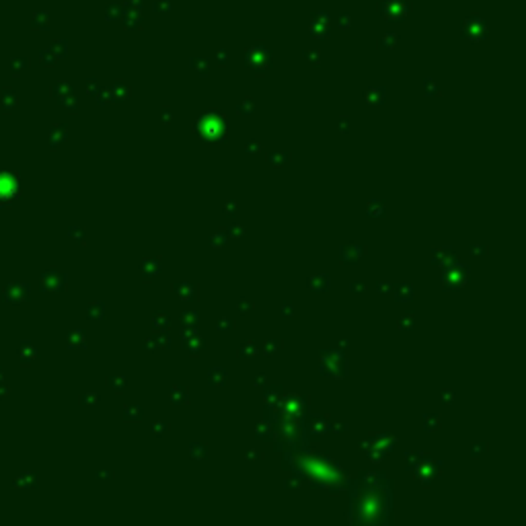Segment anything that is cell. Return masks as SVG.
<instances>
[{
    "label": "cell",
    "instance_id": "obj_19",
    "mask_svg": "<svg viewBox=\"0 0 526 526\" xmlns=\"http://www.w3.org/2000/svg\"><path fill=\"white\" fill-rule=\"evenodd\" d=\"M181 325H183V329H187V331H196L198 325H200V315H198L196 311H187V313H183V315H181Z\"/></svg>",
    "mask_w": 526,
    "mask_h": 526
},
{
    "label": "cell",
    "instance_id": "obj_37",
    "mask_svg": "<svg viewBox=\"0 0 526 526\" xmlns=\"http://www.w3.org/2000/svg\"><path fill=\"white\" fill-rule=\"evenodd\" d=\"M226 234H228V237L239 239V237H243V234H245V230H243V226H241V224H232L230 228H226Z\"/></svg>",
    "mask_w": 526,
    "mask_h": 526
},
{
    "label": "cell",
    "instance_id": "obj_40",
    "mask_svg": "<svg viewBox=\"0 0 526 526\" xmlns=\"http://www.w3.org/2000/svg\"><path fill=\"white\" fill-rule=\"evenodd\" d=\"M10 393V386L4 382V370H0V399Z\"/></svg>",
    "mask_w": 526,
    "mask_h": 526
},
{
    "label": "cell",
    "instance_id": "obj_47",
    "mask_svg": "<svg viewBox=\"0 0 526 526\" xmlns=\"http://www.w3.org/2000/svg\"><path fill=\"white\" fill-rule=\"evenodd\" d=\"M391 288H393V286H391V284H386V282H380V284H376V290H378V292H382V294H386Z\"/></svg>",
    "mask_w": 526,
    "mask_h": 526
},
{
    "label": "cell",
    "instance_id": "obj_46",
    "mask_svg": "<svg viewBox=\"0 0 526 526\" xmlns=\"http://www.w3.org/2000/svg\"><path fill=\"white\" fill-rule=\"evenodd\" d=\"M485 444H479V446H473V450H471V456H479V454H483L485 452Z\"/></svg>",
    "mask_w": 526,
    "mask_h": 526
},
{
    "label": "cell",
    "instance_id": "obj_23",
    "mask_svg": "<svg viewBox=\"0 0 526 526\" xmlns=\"http://www.w3.org/2000/svg\"><path fill=\"white\" fill-rule=\"evenodd\" d=\"M423 430L425 432H438L440 430V415L425 413L423 415Z\"/></svg>",
    "mask_w": 526,
    "mask_h": 526
},
{
    "label": "cell",
    "instance_id": "obj_49",
    "mask_svg": "<svg viewBox=\"0 0 526 526\" xmlns=\"http://www.w3.org/2000/svg\"><path fill=\"white\" fill-rule=\"evenodd\" d=\"M364 290H366L364 284H360V282H354L352 284V292H364Z\"/></svg>",
    "mask_w": 526,
    "mask_h": 526
},
{
    "label": "cell",
    "instance_id": "obj_48",
    "mask_svg": "<svg viewBox=\"0 0 526 526\" xmlns=\"http://www.w3.org/2000/svg\"><path fill=\"white\" fill-rule=\"evenodd\" d=\"M282 311H284V316H286V319H290V316H292V311H294V309H292V304H290V302H286Z\"/></svg>",
    "mask_w": 526,
    "mask_h": 526
},
{
    "label": "cell",
    "instance_id": "obj_15",
    "mask_svg": "<svg viewBox=\"0 0 526 526\" xmlns=\"http://www.w3.org/2000/svg\"><path fill=\"white\" fill-rule=\"evenodd\" d=\"M189 391L185 389V386H173V389L169 391V399H171V403H175V405H181V403H187L189 401V395H187Z\"/></svg>",
    "mask_w": 526,
    "mask_h": 526
},
{
    "label": "cell",
    "instance_id": "obj_4",
    "mask_svg": "<svg viewBox=\"0 0 526 526\" xmlns=\"http://www.w3.org/2000/svg\"><path fill=\"white\" fill-rule=\"evenodd\" d=\"M2 298L4 302H10V304H23L27 300H31V288L29 284H19V282L6 284L2 290Z\"/></svg>",
    "mask_w": 526,
    "mask_h": 526
},
{
    "label": "cell",
    "instance_id": "obj_27",
    "mask_svg": "<svg viewBox=\"0 0 526 526\" xmlns=\"http://www.w3.org/2000/svg\"><path fill=\"white\" fill-rule=\"evenodd\" d=\"M226 239H228V234H226V228H220V230H216L212 237H210V245H214V247H222L224 243H226Z\"/></svg>",
    "mask_w": 526,
    "mask_h": 526
},
{
    "label": "cell",
    "instance_id": "obj_36",
    "mask_svg": "<svg viewBox=\"0 0 526 526\" xmlns=\"http://www.w3.org/2000/svg\"><path fill=\"white\" fill-rule=\"evenodd\" d=\"M232 325H234V323L228 319V316H220V319L216 321V327H218L220 331H228V329H232Z\"/></svg>",
    "mask_w": 526,
    "mask_h": 526
},
{
    "label": "cell",
    "instance_id": "obj_7",
    "mask_svg": "<svg viewBox=\"0 0 526 526\" xmlns=\"http://www.w3.org/2000/svg\"><path fill=\"white\" fill-rule=\"evenodd\" d=\"M37 358V348L31 341H21L19 343V360L21 366H31Z\"/></svg>",
    "mask_w": 526,
    "mask_h": 526
},
{
    "label": "cell",
    "instance_id": "obj_12",
    "mask_svg": "<svg viewBox=\"0 0 526 526\" xmlns=\"http://www.w3.org/2000/svg\"><path fill=\"white\" fill-rule=\"evenodd\" d=\"M175 294L179 300H193L198 294V288L193 286L191 282H181V284H177L175 286Z\"/></svg>",
    "mask_w": 526,
    "mask_h": 526
},
{
    "label": "cell",
    "instance_id": "obj_50",
    "mask_svg": "<svg viewBox=\"0 0 526 526\" xmlns=\"http://www.w3.org/2000/svg\"><path fill=\"white\" fill-rule=\"evenodd\" d=\"M249 456H251V459H257L259 452H257V450H251V452H249Z\"/></svg>",
    "mask_w": 526,
    "mask_h": 526
},
{
    "label": "cell",
    "instance_id": "obj_22",
    "mask_svg": "<svg viewBox=\"0 0 526 526\" xmlns=\"http://www.w3.org/2000/svg\"><path fill=\"white\" fill-rule=\"evenodd\" d=\"M208 380H210V384L222 386L226 382V370L224 368H210L208 370Z\"/></svg>",
    "mask_w": 526,
    "mask_h": 526
},
{
    "label": "cell",
    "instance_id": "obj_35",
    "mask_svg": "<svg viewBox=\"0 0 526 526\" xmlns=\"http://www.w3.org/2000/svg\"><path fill=\"white\" fill-rule=\"evenodd\" d=\"M167 430H169V425L164 423V421H155V423L150 425V432L155 434V436H162V434L167 432Z\"/></svg>",
    "mask_w": 526,
    "mask_h": 526
},
{
    "label": "cell",
    "instance_id": "obj_28",
    "mask_svg": "<svg viewBox=\"0 0 526 526\" xmlns=\"http://www.w3.org/2000/svg\"><path fill=\"white\" fill-rule=\"evenodd\" d=\"M280 399H282V389H280V386H273V389H269L267 395H265V403L267 405L280 403Z\"/></svg>",
    "mask_w": 526,
    "mask_h": 526
},
{
    "label": "cell",
    "instance_id": "obj_5",
    "mask_svg": "<svg viewBox=\"0 0 526 526\" xmlns=\"http://www.w3.org/2000/svg\"><path fill=\"white\" fill-rule=\"evenodd\" d=\"M415 469H418V477L423 483H432V479H436L438 473H440V465L432 463V461H421Z\"/></svg>",
    "mask_w": 526,
    "mask_h": 526
},
{
    "label": "cell",
    "instance_id": "obj_16",
    "mask_svg": "<svg viewBox=\"0 0 526 526\" xmlns=\"http://www.w3.org/2000/svg\"><path fill=\"white\" fill-rule=\"evenodd\" d=\"M105 316V304L103 302H91L87 307V319L89 321H101Z\"/></svg>",
    "mask_w": 526,
    "mask_h": 526
},
{
    "label": "cell",
    "instance_id": "obj_24",
    "mask_svg": "<svg viewBox=\"0 0 526 526\" xmlns=\"http://www.w3.org/2000/svg\"><path fill=\"white\" fill-rule=\"evenodd\" d=\"M123 418H126L128 421L130 420L138 421V420L142 418V407L140 405H126V407H123Z\"/></svg>",
    "mask_w": 526,
    "mask_h": 526
},
{
    "label": "cell",
    "instance_id": "obj_33",
    "mask_svg": "<svg viewBox=\"0 0 526 526\" xmlns=\"http://www.w3.org/2000/svg\"><path fill=\"white\" fill-rule=\"evenodd\" d=\"M282 350V341L280 339H267L265 341V348H263V352L265 354H275V352H280Z\"/></svg>",
    "mask_w": 526,
    "mask_h": 526
},
{
    "label": "cell",
    "instance_id": "obj_38",
    "mask_svg": "<svg viewBox=\"0 0 526 526\" xmlns=\"http://www.w3.org/2000/svg\"><path fill=\"white\" fill-rule=\"evenodd\" d=\"M97 401H99V395H95V393H87V395L80 397V403L82 405H95Z\"/></svg>",
    "mask_w": 526,
    "mask_h": 526
},
{
    "label": "cell",
    "instance_id": "obj_43",
    "mask_svg": "<svg viewBox=\"0 0 526 526\" xmlns=\"http://www.w3.org/2000/svg\"><path fill=\"white\" fill-rule=\"evenodd\" d=\"M485 253H487V249L483 245H473V247H471V255H485Z\"/></svg>",
    "mask_w": 526,
    "mask_h": 526
},
{
    "label": "cell",
    "instance_id": "obj_30",
    "mask_svg": "<svg viewBox=\"0 0 526 526\" xmlns=\"http://www.w3.org/2000/svg\"><path fill=\"white\" fill-rule=\"evenodd\" d=\"M189 454L193 456V459L202 461L204 456H206V446H204V444H198V442H193V444L189 446Z\"/></svg>",
    "mask_w": 526,
    "mask_h": 526
},
{
    "label": "cell",
    "instance_id": "obj_26",
    "mask_svg": "<svg viewBox=\"0 0 526 526\" xmlns=\"http://www.w3.org/2000/svg\"><path fill=\"white\" fill-rule=\"evenodd\" d=\"M288 160H290L288 152H271L269 155V164H273V167H284Z\"/></svg>",
    "mask_w": 526,
    "mask_h": 526
},
{
    "label": "cell",
    "instance_id": "obj_18",
    "mask_svg": "<svg viewBox=\"0 0 526 526\" xmlns=\"http://www.w3.org/2000/svg\"><path fill=\"white\" fill-rule=\"evenodd\" d=\"M66 126H56V128H52V134H50V146L52 150H56L64 140H66Z\"/></svg>",
    "mask_w": 526,
    "mask_h": 526
},
{
    "label": "cell",
    "instance_id": "obj_25",
    "mask_svg": "<svg viewBox=\"0 0 526 526\" xmlns=\"http://www.w3.org/2000/svg\"><path fill=\"white\" fill-rule=\"evenodd\" d=\"M366 214H368V216H384V202L372 200V202L366 206Z\"/></svg>",
    "mask_w": 526,
    "mask_h": 526
},
{
    "label": "cell",
    "instance_id": "obj_20",
    "mask_svg": "<svg viewBox=\"0 0 526 526\" xmlns=\"http://www.w3.org/2000/svg\"><path fill=\"white\" fill-rule=\"evenodd\" d=\"M393 292H395V298L401 300V302H407L413 298V286L411 284H399L393 288Z\"/></svg>",
    "mask_w": 526,
    "mask_h": 526
},
{
    "label": "cell",
    "instance_id": "obj_8",
    "mask_svg": "<svg viewBox=\"0 0 526 526\" xmlns=\"http://www.w3.org/2000/svg\"><path fill=\"white\" fill-rule=\"evenodd\" d=\"M432 261L436 265H450V263H456V251L450 247H444V249H434L432 253Z\"/></svg>",
    "mask_w": 526,
    "mask_h": 526
},
{
    "label": "cell",
    "instance_id": "obj_29",
    "mask_svg": "<svg viewBox=\"0 0 526 526\" xmlns=\"http://www.w3.org/2000/svg\"><path fill=\"white\" fill-rule=\"evenodd\" d=\"M257 354V345L253 343V341H245L243 345H241V350H239V356L241 358H251V356H255Z\"/></svg>",
    "mask_w": 526,
    "mask_h": 526
},
{
    "label": "cell",
    "instance_id": "obj_11",
    "mask_svg": "<svg viewBox=\"0 0 526 526\" xmlns=\"http://www.w3.org/2000/svg\"><path fill=\"white\" fill-rule=\"evenodd\" d=\"M162 265H160V257H152V259H144L140 263V271L142 275H146V278H152V275H157L160 273Z\"/></svg>",
    "mask_w": 526,
    "mask_h": 526
},
{
    "label": "cell",
    "instance_id": "obj_14",
    "mask_svg": "<svg viewBox=\"0 0 526 526\" xmlns=\"http://www.w3.org/2000/svg\"><path fill=\"white\" fill-rule=\"evenodd\" d=\"M309 288L313 290V292H325V290L329 288V275H325V273L313 275V278L309 280Z\"/></svg>",
    "mask_w": 526,
    "mask_h": 526
},
{
    "label": "cell",
    "instance_id": "obj_44",
    "mask_svg": "<svg viewBox=\"0 0 526 526\" xmlns=\"http://www.w3.org/2000/svg\"><path fill=\"white\" fill-rule=\"evenodd\" d=\"M251 309H253V304H251V302H245V300L239 302V311H241V315H247V311H251Z\"/></svg>",
    "mask_w": 526,
    "mask_h": 526
},
{
    "label": "cell",
    "instance_id": "obj_10",
    "mask_svg": "<svg viewBox=\"0 0 526 526\" xmlns=\"http://www.w3.org/2000/svg\"><path fill=\"white\" fill-rule=\"evenodd\" d=\"M360 255H362V249H360L358 245H343L341 247V251H339V257L343 263H356L360 259Z\"/></svg>",
    "mask_w": 526,
    "mask_h": 526
},
{
    "label": "cell",
    "instance_id": "obj_9",
    "mask_svg": "<svg viewBox=\"0 0 526 526\" xmlns=\"http://www.w3.org/2000/svg\"><path fill=\"white\" fill-rule=\"evenodd\" d=\"M15 487L17 489H35L37 487V473L35 471H25L15 479Z\"/></svg>",
    "mask_w": 526,
    "mask_h": 526
},
{
    "label": "cell",
    "instance_id": "obj_21",
    "mask_svg": "<svg viewBox=\"0 0 526 526\" xmlns=\"http://www.w3.org/2000/svg\"><path fill=\"white\" fill-rule=\"evenodd\" d=\"M329 430H331V427H329L327 418H313V421H311V434H315V436H323V434H327Z\"/></svg>",
    "mask_w": 526,
    "mask_h": 526
},
{
    "label": "cell",
    "instance_id": "obj_41",
    "mask_svg": "<svg viewBox=\"0 0 526 526\" xmlns=\"http://www.w3.org/2000/svg\"><path fill=\"white\" fill-rule=\"evenodd\" d=\"M17 105L15 101V93H4V109H12Z\"/></svg>",
    "mask_w": 526,
    "mask_h": 526
},
{
    "label": "cell",
    "instance_id": "obj_3",
    "mask_svg": "<svg viewBox=\"0 0 526 526\" xmlns=\"http://www.w3.org/2000/svg\"><path fill=\"white\" fill-rule=\"evenodd\" d=\"M39 288L41 292L46 294H52V292H62L66 288V273L58 271V269H48L41 273V280H39Z\"/></svg>",
    "mask_w": 526,
    "mask_h": 526
},
{
    "label": "cell",
    "instance_id": "obj_45",
    "mask_svg": "<svg viewBox=\"0 0 526 526\" xmlns=\"http://www.w3.org/2000/svg\"><path fill=\"white\" fill-rule=\"evenodd\" d=\"M454 401V391H444L442 393V403H452Z\"/></svg>",
    "mask_w": 526,
    "mask_h": 526
},
{
    "label": "cell",
    "instance_id": "obj_39",
    "mask_svg": "<svg viewBox=\"0 0 526 526\" xmlns=\"http://www.w3.org/2000/svg\"><path fill=\"white\" fill-rule=\"evenodd\" d=\"M261 142H257V140H251V142H247V146H245V150L249 152V155H257V152H261Z\"/></svg>",
    "mask_w": 526,
    "mask_h": 526
},
{
    "label": "cell",
    "instance_id": "obj_31",
    "mask_svg": "<svg viewBox=\"0 0 526 526\" xmlns=\"http://www.w3.org/2000/svg\"><path fill=\"white\" fill-rule=\"evenodd\" d=\"M107 384L111 386V389H115V391H123V389H126V378H123V376H109Z\"/></svg>",
    "mask_w": 526,
    "mask_h": 526
},
{
    "label": "cell",
    "instance_id": "obj_1",
    "mask_svg": "<svg viewBox=\"0 0 526 526\" xmlns=\"http://www.w3.org/2000/svg\"><path fill=\"white\" fill-rule=\"evenodd\" d=\"M467 282H469V267L459 265V263H450L442 273V286L448 290H459L467 286Z\"/></svg>",
    "mask_w": 526,
    "mask_h": 526
},
{
    "label": "cell",
    "instance_id": "obj_34",
    "mask_svg": "<svg viewBox=\"0 0 526 526\" xmlns=\"http://www.w3.org/2000/svg\"><path fill=\"white\" fill-rule=\"evenodd\" d=\"M413 323H415V319H413V315H411V313H405V315L399 319V327L403 329V331H409V329L413 327Z\"/></svg>",
    "mask_w": 526,
    "mask_h": 526
},
{
    "label": "cell",
    "instance_id": "obj_6",
    "mask_svg": "<svg viewBox=\"0 0 526 526\" xmlns=\"http://www.w3.org/2000/svg\"><path fill=\"white\" fill-rule=\"evenodd\" d=\"M183 350L187 354H198L204 350V339L198 337L196 331H183Z\"/></svg>",
    "mask_w": 526,
    "mask_h": 526
},
{
    "label": "cell",
    "instance_id": "obj_32",
    "mask_svg": "<svg viewBox=\"0 0 526 526\" xmlns=\"http://www.w3.org/2000/svg\"><path fill=\"white\" fill-rule=\"evenodd\" d=\"M68 237H70V239H76V241H85L87 230L82 228V226H70V228H68Z\"/></svg>",
    "mask_w": 526,
    "mask_h": 526
},
{
    "label": "cell",
    "instance_id": "obj_17",
    "mask_svg": "<svg viewBox=\"0 0 526 526\" xmlns=\"http://www.w3.org/2000/svg\"><path fill=\"white\" fill-rule=\"evenodd\" d=\"M169 325H171V316H169V313L158 311V313L152 315V327H155L157 331H167Z\"/></svg>",
    "mask_w": 526,
    "mask_h": 526
},
{
    "label": "cell",
    "instance_id": "obj_13",
    "mask_svg": "<svg viewBox=\"0 0 526 526\" xmlns=\"http://www.w3.org/2000/svg\"><path fill=\"white\" fill-rule=\"evenodd\" d=\"M68 348L70 350H85L87 348V337H85V333H82V331H72V333H68Z\"/></svg>",
    "mask_w": 526,
    "mask_h": 526
},
{
    "label": "cell",
    "instance_id": "obj_2",
    "mask_svg": "<svg viewBox=\"0 0 526 526\" xmlns=\"http://www.w3.org/2000/svg\"><path fill=\"white\" fill-rule=\"evenodd\" d=\"M19 193V177L15 173L0 171V208L10 206Z\"/></svg>",
    "mask_w": 526,
    "mask_h": 526
},
{
    "label": "cell",
    "instance_id": "obj_42",
    "mask_svg": "<svg viewBox=\"0 0 526 526\" xmlns=\"http://www.w3.org/2000/svg\"><path fill=\"white\" fill-rule=\"evenodd\" d=\"M222 208H224V214H226V216H234V210H237V204H234V202H224V206H222Z\"/></svg>",
    "mask_w": 526,
    "mask_h": 526
}]
</instances>
